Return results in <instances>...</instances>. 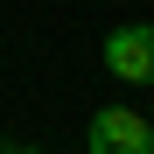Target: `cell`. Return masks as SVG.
I'll use <instances>...</instances> for the list:
<instances>
[{
  "instance_id": "1",
  "label": "cell",
  "mask_w": 154,
  "mask_h": 154,
  "mask_svg": "<svg viewBox=\"0 0 154 154\" xmlns=\"http://www.w3.org/2000/svg\"><path fill=\"white\" fill-rule=\"evenodd\" d=\"M84 147H91V154H154V126H147V112L105 105V112H91Z\"/></svg>"
},
{
  "instance_id": "2",
  "label": "cell",
  "mask_w": 154,
  "mask_h": 154,
  "mask_svg": "<svg viewBox=\"0 0 154 154\" xmlns=\"http://www.w3.org/2000/svg\"><path fill=\"white\" fill-rule=\"evenodd\" d=\"M105 70L119 84H154V21H126L105 35Z\"/></svg>"
},
{
  "instance_id": "3",
  "label": "cell",
  "mask_w": 154,
  "mask_h": 154,
  "mask_svg": "<svg viewBox=\"0 0 154 154\" xmlns=\"http://www.w3.org/2000/svg\"><path fill=\"white\" fill-rule=\"evenodd\" d=\"M0 154H14V140H0Z\"/></svg>"
},
{
  "instance_id": "4",
  "label": "cell",
  "mask_w": 154,
  "mask_h": 154,
  "mask_svg": "<svg viewBox=\"0 0 154 154\" xmlns=\"http://www.w3.org/2000/svg\"><path fill=\"white\" fill-rule=\"evenodd\" d=\"M14 154H42V147H14Z\"/></svg>"
},
{
  "instance_id": "5",
  "label": "cell",
  "mask_w": 154,
  "mask_h": 154,
  "mask_svg": "<svg viewBox=\"0 0 154 154\" xmlns=\"http://www.w3.org/2000/svg\"><path fill=\"white\" fill-rule=\"evenodd\" d=\"M147 126H154V112H147Z\"/></svg>"
}]
</instances>
